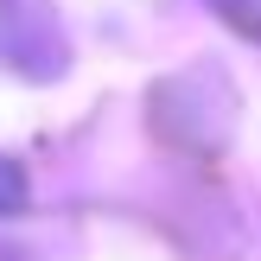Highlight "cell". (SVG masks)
Segmentation results:
<instances>
[{"label": "cell", "instance_id": "1", "mask_svg": "<svg viewBox=\"0 0 261 261\" xmlns=\"http://www.w3.org/2000/svg\"><path fill=\"white\" fill-rule=\"evenodd\" d=\"M223 25H236L242 38H261V0H204Z\"/></svg>", "mask_w": 261, "mask_h": 261}, {"label": "cell", "instance_id": "2", "mask_svg": "<svg viewBox=\"0 0 261 261\" xmlns=\"http://www.w3.org/2000/svg\"><path fill=\"white\" fill-rule=\"evenodd\" d=\"M25 198H32V191H25V166H19V160H7V153H0V217H13V211H25Z\"/></svg>", "mask_w": 261, "mask_h": 261}, {"label": "cell", "instance_id": "3", "mask_svg": "<svg viewBox=\"0 0 261 261\" xmlns=\"http://www.w3.org/2000/svg\"><path fill=\"white\" fill-rule=\"evenodd\" d=\"M0 261H7V255H0Z\"/></svg>", "mask_w": 261, "mask_h": 261}]
</instances>
